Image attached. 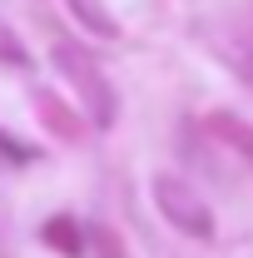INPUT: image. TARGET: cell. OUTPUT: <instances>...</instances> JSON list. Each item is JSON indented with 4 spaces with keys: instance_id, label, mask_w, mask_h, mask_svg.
Returning <instances> with one entry per match:
<instances>
[{
    "instance_id": "cell-2",
    "label": "cell",
    "mask_w": 253,
    "mask_h": 258,
    "mask_svg": "<svg viewBox=\"0 0 253 258\" xmlns=\"http://www.w3.org/2000/svg\"><path fill=\"white\" fill-rule=\"evenodd\" d=\"M45 238H50V243H60L65 253H80V233H75V228L65 224V219H60V224H50V228H45Z\"/></svg>"
},
{
    "instance_id": "cell-3",
    "label": "cell",
    "mask_w": 253,
    "mask_h": 258,
    "mask_svg": "<svg viewBox=\"0 0 253 258\" xmlns=\"http://www.w3.org/2000/svg\"><path fill=\"white\" fill-rule=\"evenodd\" d=\"M70 5H75V10H80V20H90V25H95V30H114V25H109V20H104V10H99V0H70Z\"/></svg>"
},
{
    "instance_id": "cell-1",
    "label": "cell",
    "mask_w": 253,
    "mask_h": 258,
    "mask_svg": "<svg viewBox=\"0 0 253 258\" xmlns=\"http://www.w3.org/2000/svg\"><path fill=\"white\" fill-rule=\"evenodd\" d=\"M55 60H60V70L70 75V80H80L85 85V95H90V104H95L99 119H109V99H104V80H99L95 70H90V60L75 50V45H55Z\"/></svg>"
},
{
    "instance_id": "cell-4",
    "label": "cell",
    "mask_w": 253,
    "mask_h": 258,
    "mask_svg": "<svg viewBox=\"0 0 253 258\" xmlns=\"http://www.w3.org/2000/svg\"><path fill=\"white\" fill-rule=\"evenodd\" d=\"M0 60H5V64H25V50H20V40L5 30V25H0Z\"/></svg>"
}]
</instances>
